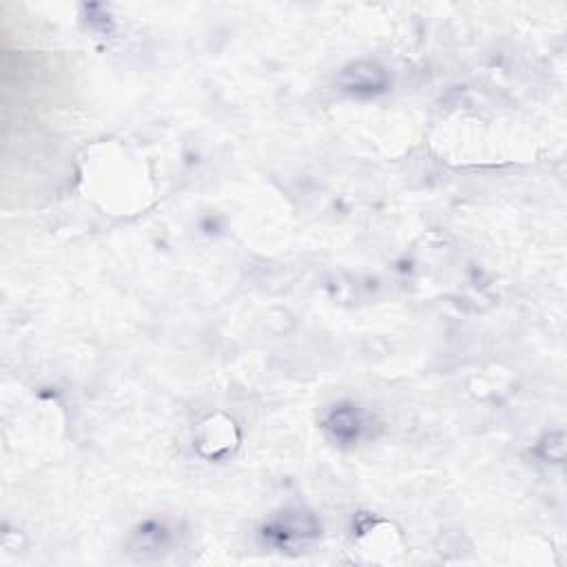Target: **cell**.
<instances>
[{"label":"cell","mask_w":567,"mask_h":567,"mask_svg":"<svg viewBox=\"0 0 567 567\" xmlns=\"http://www.w3.org/2000/svg\"><path fill=\"white\" fill-rule=\"evenodd\" d=\"M322 534V523H319L311 512H284L282 517L273 519L264 525L262 539L275 550L282 552H300L306 545H311Z\"/></svg>","instance_id":"cell-1"},{"label":"cell","mask_w":567,"mask_h":567,"mask_svg":"<svg viewBox=\"0 0 567 567\" xmlns=\"http://www.w3.org/2000/svg\"><path fill=\"white\" fill-rule=\"evenodd\" d=\"M339 85H342L348 94L375 96L386 89L388 76L377 63H353L342 71Z\"/></svg>","instance_id":"cell-2"},{"label":"cell","mask_w":567,"mask_h":567,"mask_svg":"<svg viewBox=\"0 0 567 567\" xmlns=\"http://www.w3.org/2000/svg\"><path fill=\"white\" fill-rule=\"evenodd\" d=\"M326 430L339 443H357L366 432V415L357 406H342L326 419Z\"/></svg>","instance_id":"cell-3"},{"label":"cell","mask_w":567,"mask_h":567,"mask_svg":"<svg viewBox=\"0 0 567 567\" xmlns=\"http://www.w3.org/2000/svg\"><path fill=\"white\" fill-rule=\"evenodd\" d=\"M138 539H140V548L158 550L160 545H164V541H167V532H164L160 525L151 523V525H144V528H140Z\"/></svg>","instance_id":"cell-4"}]
</instances>
